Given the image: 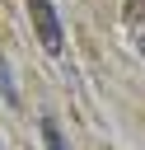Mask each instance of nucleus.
<instances>
[{"label":"nucleus","instance_id":"1","mask_svg":"<svg viewBox=\"0 0 145 150\" xmlns=\"http://www.w3.org/2000/svg\"><path fill=\"white\" fill-rule=\"evenodd\" d=\"M28 14H33V28H37V42L47 52H61L65 47V33H61V19H56L51 0H28Z\"/></svg>","mask_w":145,"mask_h":150},{"label":"nucleus","instance_id":"2","mask_svg":"<svg viewBox=\"0 0 145 150\" xmlns=\"http://www.w3.org/2000/svg\"><path fill=\"white\" fill-rule=\"evenodd\" d=\"M42 141H47V150H70L65 136H61V127H56V117H42Z\"/></svg>","mask_w":145,"mask_h":150},{"label":"nucleus","instance_id":"3","mask_svg":"<svg viewBox=\"0 0 145 150\" xmlns=\"http://www.w3.org/2000/svg\"><path fill=\"white\" fill-rule=\"evenodd\" d=\"M0 98H5V103H19V89H14V80H9V66H5V56H0Z\"/></svg>","mask_w":145,"mask_h":150}]
</instances>
